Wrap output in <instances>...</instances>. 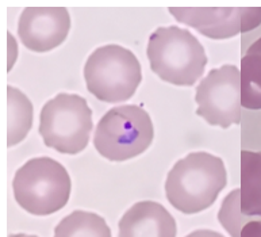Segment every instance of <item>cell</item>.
<instances>
[{
	"label": "cell",
	"instance_id": "30bf717a",
	"mask_svg": "<svg viewBox=\"0 0 261 237\" xmlns=\"http://www.w3.org/2000/svg\"><path fill=\"white\" fill-rule=\"evenodd\" d=\"M175 218L163 205L142 201L133 205L118 224V237H176Z\"/></svg>",
	"mask_w": 261,
	"mask_h": 237
},
{
	"label": "cell",
	"instance_id": "52a82bcc",
	"mask_svg": "<svg viewBox=\"0 0 261 237\" xmlns=\"http://www.w3.org/2000/svg\"><path fill=\"white\" fill-rule=\"evenodd\" d=\"M196 114L208 125L229 129L241 122V75L236 65L211 69L196 88Z\"/></svg>",
	"mask_w": 261,
	"mask_h": 237
},
{
	"label": "cell",
	"instance_id": "5b68a950",
	"mask_svg": "<svg viewBox=\"0 0 261 237\" xmlns=\"http://www.w3.org/2000/svg\"><path fill=\"white\" fill-rule=\"evenodd\" d=\"M92 128V110L84 98L74 93H59L45 103L39 114L43 144L65 155L84 151Z\"/></svg>",
	"mask_w": 261,
	"mask_h": 237
},
{
	"label": "cell",
	"instance_id": "3957f363",
	"mask_svg": "<svg viewBox=\"0 0 261 237\" xmlns=\"http://www.w3.org/2000/svg\"><path fill=\"white\" fill-rule=\"evenodd\" d=\"M72 182L63 164L51 157H34L15 172L14 198L33 216H50L65 206Z\"/></svg>",
	"mask_w": 261,
	"mask_h": 237
},
{
	"label": "cell",
	"instance_id": "ba28073f",
	"mask_svg": "<svg viewBox=\"0 0 261 237\" xmlns=\"http://www.w3.org/2000/svg\"><path fill=\"white\" fill-rule=\"evenodd\" d=\"M180 23L196 29L204 37L226 39L261 25V7H169Z\"/></svg>",
	"mask_w": 261,
	"mask_h": 237
},
{
	"label": "cell",
	"instance_id": "4fadbf2b",
	"mask_svg": "<svg viewBox=\"0 0 261 237\" xmlns=\"http://www.w3.org/2000/svg\"><path fill=\"white\" fill-rule=\"evenodd\" d=\"M33 105L22 91L7 87V145L19 144L33 125Z\"/></svg>",
	"mask_w": 261,
	"mask_h": 237
},
{
	"label": "cell",
	"instance_id": "8fae6325",
	"mask_svg": "<svg viewBox=\"0 0 261 237\" xmlns=\"http://www.w3.org/2000/svg\"><path fill=\"white\" fill-rule=\"evenodd\" d=\"M241 211L261 217V152H241Z\"/></svg>",
	"mask_w": 261,
	"mask_h": 237
},
{
	"label": "cell",
	"instance_id": "7a4b0ae2",
	"mask_svg": "<svg viewBox=\"0 0 261 237\" xmlns=\"http://www.w3.org/2000/svg\"><path fill=\"white\" fill-rule=\"evenodd\" d=\"M146 55L150 69L161 80L180 87L194 86L208 61L204 48L195 35L177 26L153 31Z\"/></svg>",
	"mask_w": 261,
	"mask_h": 237
},
{
	"label": "cell",
	"instance_id": "5bb4252c",
	"mask_svg": "<svg viewBox=\"0 0 261 237\" xmlns=\"http://www.w3.org/2000/svg\"><path fill=\"white\" fill-rule=\"evenodd\" d=\"M53 237H111V229L98 214L74 210L59 222Z\"/></svg>",
	"mask_w": 261,
	"mask_h": 237
},
{
	"label": "cell",
	"instance_id": "6da1fadb",
	"mask_svg": "<svg viewBox=\"0 0 261 237\" xmlns=\"http://www.w3.org/2000/svg\"><path fill=\"white\" fill-rule=\"evenodd\" d=\"M226 183V168L221 157L192 152L168 172L165 194L176 210L191 216L214 205Z\"/></svg>",
	"mask_w": 261,
	"mask_h": 237
},
{
	"label": "cell",
	"instance_id": "ac0fdd59",
	"mask_svg": "<svg viewBox=\"0 0 261 237\" xmlns=\"http://www.w3.org/2000/svg\"><path fill=\"white\" fill-rule=\"evenodd\" d=\"M8 237H38V236H33V234H24V233H16V234H10Z\"/></svg>",
	"mask_w": 261,
	"mask_h": 237
},
{
	"label": "cell",
	"instance_id": "8992f818",
	"mask_svg": "<svg viewBox=\"0 0 261 237\" xmlns=\"http://www.w3.org/2000/svg\"><path fill=\"white\" fill-rule=\"evenodd\" d=\"M154 137L152 120L142 107L126 105L113 107L99 121L94 145L110 161H126L144 153Z\"/></svg>",
	"mask_w": 261,
	"mask_h": 237
},
{
	"label": "cell",
	"instance_id": "9c48e42d",
	"mask_svg": "<svg viewBox=\"0 0 261 237\" xmlns=\"http://www.w3.org/2000/svg\"><path fill=\"white\" fill-rule=\"evenodd\" d=\"M69 29L70 16L65 7H28L20 14L18 34L28 49L45 53L60 46Z\"/></svg>",
	"mask_w": 261,
	"mask_h": 237
},
{
	"label": "cell",
	"instance_id": "277c9868",
	"mask_svg": "<svg viewBox=\"0 0 261 237\" xmlns=\"http://www.w3.org/2000/svg\"><path fill=\"white\" fill-rule=\"evenodd\" d=\"M87 89L106 103L129 101L142 80L141 64L132 51L119 45L98 48L84 65Z\"/></svg>",
	"mask_w": 261,
	"mask_h": 237
},
{
	"label": "cell",
	"instance_id": "7c38bea8",
	"mask_svg": "<svg viewBox=\"0 0 261 237\" xmlns=\"http://www.w3.org/2000/svg\"><path fill=\"white\" fill-rule=\"evenodd\" d=\"M241 106L261 110V38L250 45L241 60Z\"/></svg>",
	"mask_w": 261,
	"mask_h": 237
},
{
	"label": "cell",
	"instance_id": "2e32d148",
	"mask_svg": "<svg viewBox=\"0 0 261 237\" xmlns=\"http://www.w3.org/2000/svg\"><path fill=\"white\" fill-rule=\"evenodd\" d=\"M240 237H261V220L246 222Z\"/></svg>",
	"mask_w": 261,
	"mask_h": 237
},
{
	"label": "cell",
	"instance_id": "e0dca14e",
	"mask_svg": "<svg viewBox=\"0 0 261 237\" xmlns=\"http://www.w3.org/2000/svg\"><path fill=\"white\" fill-rule=\"evenodd\" d=\"M187 237H225V236L221 233H218V232H214V230L200 229V230H195V232H192V233L188 234Z\"/></svg>",
	"mask_w": 261,
	"mask_h": 237
},
{
	"label": "cell",
	"instance_id": "9a60e30c",
	"mask_svg": "<svg viewBox=\"0 0 261 237\" xmlns=\"http://www.w3.org/2000/svg\"><path fill=\"white\" fill-rule=\"evenodd\" d=\"M246 220L248 217L241 211V195H240V188H237L223 199L222 206L218 211V221L225 228V230L229 232L230 236L240 237Z\"/></svg>",
	"mask_w": 261,
	"mask_h": 237
}]
</instances>
